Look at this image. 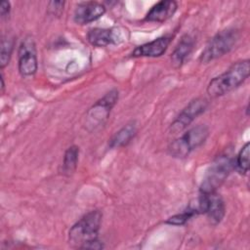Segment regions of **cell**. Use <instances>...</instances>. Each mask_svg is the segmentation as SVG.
Segmentation results:
<instances>
[{
    "instance_id": "obj_1",
    "label": "cell",
    "mask_w": 250,
    "mask_h": 250,
    "mask_svg": "<svg viewBox=\"0 0 250 250\" xmlns=\"http://www.w3.org/2000/svg\"><path fill=\"white\" fill-rule=\"evenodd\" d=\"M103 214L100 210H92L83 215L69 229V243L77 248L102 249L103 243L98 234L102 224Z\"/></svg>"
},
{
    "instance_id": "obj_2",
    "label": "cell",
    "mask_w": 250,
    "mask_h": 250,
    "mask_svg": "<svg viewBox=\"0 0 250 250\" xmlns=\"http://www.w3.org/2000/svg\"><path fill=\"white\" fill-rule=\"evenodd\" d=\"M250 74L248 59L232 63L225 72L212 78L207 85V94L211 98L222 97L240 86Z\"/></svg>"
},
{
    "instance_id": "obj_3",
    "label": "cell",
    "mask_w": 250,
    "mask_h": 250,
    "mask_svg": "<svg viewBox=\"0 0 250 250\" xmlns=\"http://www.w3.org/2000/svg\"><path fill=\"white\" fill-rule=\"evenodd\" d=\"M208 136L209 128L206 125H196L172 141L167 147V151L174 158H186L194 149L202 146L206 142Z\"/></svg>"
},
{
    "instance_id": "obj_4",
    "label": "cell",
    "mask_w": 250,
    "mask_h": 250,
    "mask_svg": "<svg viewBox=\"0 0 250 250\" xmlns=\"http://www.w3.org/2000/svg\"><path fill=\"white\" fill-rule=\"evenodd\" d=\"M239 32L235 28H227L215 34L206 44L200 55V62L208 63L229 53L236 44Z\"/></svg>"
},
{
    "instance_id": "obj_5",
    "label": "cell",
    "mask_w": 250,
    "mask_h": 250,
    "mask_svg": "<svg viewBox=\"0 0 250 250\" xmlns=\"http://www.w3.org/2000/svg\"><path fill=\"white\" fill-rule=\"evenodd\" d=\"M234 168L233 159L228 154L218 156L206 171L200 186V192L217 191Z\"/></svg>"
},
{
    "instance_id": "obj_6",
    "label": "cell",
    "mask_w": 250,
    "mask_h": 250,
    "mask_svg": "<svg viewBox=\"0 0 250 250\" xmlns=\"http://www.w3.org/2000/svg\"><path fill=\"white\" fill-rule=\"evenodd\" d=\"M197 215L205 214L212 225H218L224 219L226 214V205L224 199L217 191L200 192L195 203L189 205Z\"/></svg>"
},
{
    "instance_id": "obj_7",
    "label": "cell",
    "mask_w": 250,
    "mask_h": 250,
    "mask_svg": "<svg viewBox=\"0 0 250 250\" xmlns=\"http://www.w3.org/2000/svg\"><path fill=\"white\" fill-rule=\"evenodd\" d=\"M119 93L116 89L107 92L103 98L98 100L87 111L86 124L91 129L103 126L107 120L112 107L118 101Z\"/></svg>"
},
{
    "instance_id": "obj_8",
    "label": "cell",
    "mask_w": 250,
    "mask_h": 250,
    "mask_svg": "<svg viewBox=\"0 0 250 250\" xmlns=\"http://www.w3.org/2000/svg\"><path fill=\"white\" fill-rule=\"evenodd\" d=\"M208 105L209 103L205 98H196L191 100L170 124L169 132L171 134H177L187 129L194 119L206 111Z\"/></svg>"
},
{
    "instance_id": "obj_9",
    "label": "cell",
    "mask_w": 250,
    "mask_h": 250,
    "mask_svg": "<svg viewBox=\"0 0 250 250\" xmlns=\"http://www.w3.org/2000/svg\"><path fill=\"white\" fill-rule=\"evenodd\" d=\"M18 68L22 77H31L37 71L38 60L36 45L30 35L25 36L19 46Z\"/></svg>"
},
{
    "instance_id": "obj_10",
    "label": "cell",
    "mask_w": 250,
    "mask_h": 250,
    "mask_svg": "<svg viewBox=\"0 0 250 250\" xmlns=\"http://www.w3.org/2000/svg\"><path fill=\"white\" fill-rule=\"evenodd\" d=\"M106 11L104 4L97 1L79 3L73 12V21L77 24L84 25L102 18Z\"/></svg>"
},
{
    "instance_id": "obj_11",
    "label": "cell",
    "mask_w": 250,
    "mask_h": 250,
    "mask_svg": "<svg viewBox=\"0 0 250 250\" xmlns=\"http://www.w3.org/2000/svg\"><path fill=\"white\" fill-rule=\"evenodd\" d=\"M88 42L94 47H106L121 42L122 33L118 27L91 28L87 33Z\"/></svg>"
},
{
    "instance_id": "obj_12",
    "label": "cell",
    "mask_w": 250,
    "mask_h": 250,
    "mask_svg": "<svg viewBox=\"0 0 250 250\" xmlns=\"http://www.w3.org/2000/svg\"><path fill=\"white\" fill-rule=\"evenodd\" d=\"M172 40V35H163L152 41L144 43L140 46H137L130 57L132 58H157L162 56L168 49Z\"/></svg>"
},
{
    "instance_id": "obj_13",
    "label": "cell",
    "mask_w": 250,
    "mask_h": 250,
    "mask_svg": "<svg viewBox=\"0 0 250 250\" xmlns=\"http://www.w3.org/2000/svg\"><path fill=\"white\" fill-rule=\"evenodd\" d=\"M178 9L174 0H162L154 4L146 15L145 20L150 22H163L171 19Z\"/></svg>"
},
{
    "instance_id": "obj_14",
    "label": "cell",
    "mask_w": 250,
    "mask_h": 250,
    "mask_svg": "<svg viewBox=\"0 0 250 250\" xmlns=\"http://www.w3.org/2000/svg\"><path fill=\"white\" fill-rule=\"evenodd\" d=\"M194 44L195 40L190 34L182 36L171 55V62L175 68H179L184 64L188 57L191 54Z\"/></svg>"
},
{
    "instance_id": "obj_15",
    "label": "cell",
    "mask_w": 250,
    "mask_h": 250,
    "mask_svg": "<svg viewBox=\"0 0 250 250\" xmlns=\"http://www.w3.org/2000/svg\"><path fill=\"white\" fill-rule=\"evenodd\" d=\"M137 131L138 128L135 121L127 123L111 137L108 142V146L110 148H119L127 146L136 136Z\"/></svg>"
},
{
    "instance_id": "obj_16",
    "label": "cell",
    "mask_w": 250,
    "mask_h": 250,
    "mask_svg": "<svg viewBox=\"0 0 250 250\" xmlns=\"http://www.w3.org/2000/svg\"><path fill=\"white\" fill-rule=\"evenodd\" d=\"M79 158V147L75 145L70 146L66 148L63 154L62 164V174L65 177H70L77 168Z\"/></svg>"
},
{
    "instance_id": "obj_17",
    "label": "cell",
    "mask_w": 250,
    "mask_h": 250,
    "mask_svg": "<svg viewBox=\"0 0 250 250\" xmlns=\"http://www.w3.org/2000/svg\"><path fill=\"white\" fill-rule=\"evenodd\" d=\"M15 46V39L11 35H5L1 40V52H0V67L3 69L10 62L13 50Z\"/></svg>"
},
{
    "instance_id": "obj_18",
    "label": "cell",
    "mask_w": 250,
    "mask_h": 250,
    "mask_svg": "<svg viewBox=\"0 0 250 250\" xmlns=\"http://www.w3.org/2000/svg\"><path fill=\"white\" fill-rule=\"evenodd\" d=\"M249 154H250V144L249 142L245 143V145L238 151L236 158L234 160V168L242 175L247 174L249 171Z\"/></svg>"
},
{
    "instance_id": "obj_19",
    "label": "cell",
    "mask_w": 250,
    "mask_h": 250,
    "mask_svg": "<svg viewBox=\"0 0 250 250\" xmlns=\"http://www.w3.org/2000/svg\"><path fill=\"white\" fill-rule=\"evenodd\" d=\"M196 215H197L196 212L188 206V209H186L184 212L179 213V214H175V215L169 217L165 221V224L170 225V226H183L188 220H190L193 216H196Z\"/></svg>"
},
{
    "instance_id": "obj_20",
    "label": "cell",
    "mask_w": 250,
    "mask_h": 250,
    "mask_svg": "<svg viewBox=\"0 0 250 250\" xmlns=\"http://www.w3.org/2000/svg\"><path fill=\"white\" fill-rule=\"evenodd\" d=\"M63 6H64L63 1H51L48 3V6H47L48 13L52 16L59 17L63 11Z\"/></svg>"
},
{
    "instance_id": "obj_21",
    "label": "cell",
    "mask_w": 250,
    "mask_h": 250,
    "mask_svg": "<svg viewBox=\"0 0 250 250\" xmlns=\"http://www.w3.org/2000/svg\"><path fill=\"white\" fill-rule=\"evenodd\" d=\"M11 12V4L9 1H2L0 5V15L2 19L7 18Z\"/></svg>"
},
{
    "instance_id": "obj_22",
    "label": "cell",
    "mask_w": 250,
    "mask_h": 250,
    "mask_svg": "<svg viewBox=\"0 0 250 250\" xmlns=\"http://www.w3.org/2000/svg\"><path fill=\"white\" fill-rule=\"evenodd\" d=\"M4 89H5L4 77H3V74H1V92H2V93H4Z\"/></svg>"
}]
</instances>
